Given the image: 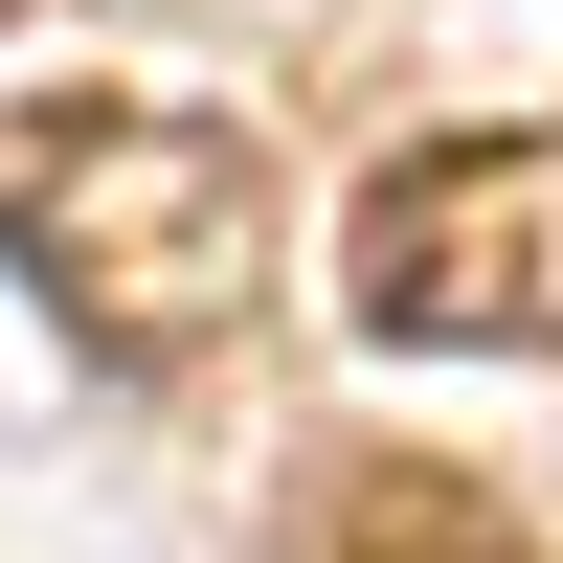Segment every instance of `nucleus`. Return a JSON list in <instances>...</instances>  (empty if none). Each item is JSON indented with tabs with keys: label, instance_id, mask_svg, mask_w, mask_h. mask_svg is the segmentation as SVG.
<instances>
[{
	"label": "nucleus",
	"instance_id": "2",
	"mask_svg": "<svg viewBox=\"0 0 563 563\" xmlns=\"http://www.w3.org/2000/svg\"><path fill=\"white\" fill-rule=\"evenodd\" d=\"M339 316L406 361H563V135H406L339 225Z\"/></svg>",
	"mask_w": 563,
	"mask_h": 563
},
{
	"label": "nucleus",
	"instance_id": "1",
	"mask_svg": "<svg viewBox=\"0 0 563 563\" xmlns=\"http://www.w3.org/2000/svg\"><path fill=\"white\" fill-rule=\"evenodd\" d=\"M0 271L90 361L180 384L271 294V158L225 113H180V90H45V113H0Z\"/></svg>",
	"mask_w": 563,
	"mask_h": 563
},
{
	"label": "nucleus",
	"instance_id": "3",
	"mask_svg": "<svg viewBox=\"0 0 563 563\" xmlns=\"http://www.w3.org/2000/svg\"><path fill=\"white\" fill-rule=\"evenodd\" d=\"M316 563H541V541H519V496L429 474V451H361V474L316 496Z\"/></svg>",
	"mask_w": 563,
	"mask_h": 563
}]
</instances>
